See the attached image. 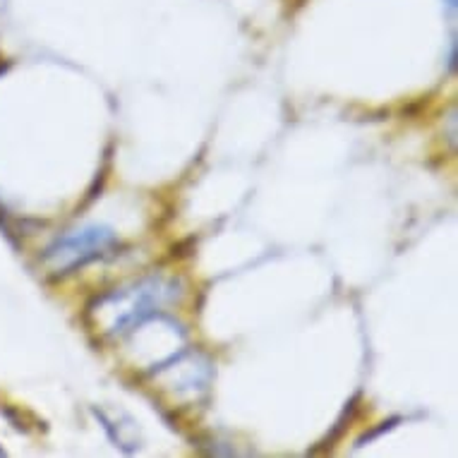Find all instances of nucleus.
<instances>
[{"instance_id": "nucleus-1", "label": "nucleus", "mask_w": 458, "mask_h": 458, "mask_svg": "<svg viewBox=\"0 0 458 458\" xmlns=\"http://www.w3.org/2000/svg\"><path fill=\"white\" fill-rule=\"evenodd\" d=\"M181 298V285L174 278L149 276L121 288L115 293L98 298L97 305L91 308V315L97 317L108 334H128L154 315L161 312V305L174 302Z\"/></svg>"}, {"instance_id": "nucleus-2", "label": "nucleus", "mask_w": 458, "mask_h": 458, "mask_svg": "<svg viewBox=\"0 0 458 458\" xmlns=\"http://www.w3.org/2000/svg\"><path fill=\"white\" fill-rule=\"evenodd\" d=\"M113 245H115V233L108 225H84L53 242L51 248L46 250V262L55 271L65 274L106 255Z\"/></svg>"}]
</instances>
